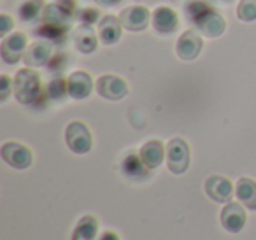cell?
Instances as JSON below:
<instances>
[{
	"label": "cell",
	"instance_id": "cell-1",
	"mask_svg": "<svg viewBox=\"0 0 256 240\" xmlns=\"http://www.w3.org/2000/svg\"><path fill=\"white\" fill-rule=\"evenodd\" d=\"M14 86L12 92L20 104L23 106H36L37 100L42 96V84H40V78L34 68L26 67L18 70L14 78Z\"/></svg>",
	"mask_w": 256,
	"mask_h": 240
},
{
	"label": "cell",
	"instance_id": "cell-24",
	"mask_svg": "<svg viewBox=\"0 0 256 240\" xmlns=\"http://www.w3.org/2000/svg\"><path fill=\"white\" fill-rule=\"evenodd\" d=\"M237 18L240 22H254L256 20V0H240L237 6Z\"/></svg>",
	"mask_w": 256,
	"mask_h": 240
},
{
	"label": "cell",
	"instance_id": "cell-4",
	"mask_svg": "<svg viewBox=\"0 0 256 240\" xmlns=\"http://www.w3.org/2000/svg\"><path fill=\"white\" fill-rule=\"evenodd\" d=\"M65 142H67L68 149L76 154H86L93 144L88 126L81 121H72L65 128Z\"/></svg>",
	"mask_w": 256,
	"mask_h": 240
},
{
	"label": "cell",
	"instance_id": "cell-22",
	"mask_svg": "<svg viewBox=\"0 0 256 240\" xmlns=\"http://www.w3.org/2000/svg\"><path fill=\"white\" fill-rule=\"evenodd\" d=\"M44 9V0H26L20 8V20L25 23H36L42 20Z\"/></svg>",
	"mask_w": 256,
	"mask_h": 240
},
{
	"label": "cell",
	"instance_id": "cell-28",
	"mask_svg": "<svg viewBox=\"0 0 256 240\" xmlns=\"http://www.w3.org/2000/svg\"><path fill=\"white\" fill-rule=\"evenodd\" d=\"M12 28V18L8 14H0V36L6 37V34Z\"/></svg>",
	"mask_w": 256,
	"mask_h": 240
},
{
	"label": "cell",
	"instance_id": "cell-6",
	"mask_svg": "<svg viewBox=\"0 0 256 240\" xmlns=\"http://www.w3.org/2000/svg\"><path fill=\"white\" fill-rule=\"evenodd\" d=\"M25 51H26V36L22 32H14L2 40L0 56H2L4 64L14 65L25 56Z\"/></svg>",
	"mask_w": 256,
	"mask_h": 240
},
{
	"label": "cell",
	"instance_id": "cell-30",
	"mask_svg": "<svg viewBox=\"0 0 256 240\" xmlns=\"http://www.w3.org/2000/svg\"><path fill=\"white\" fill-rule=\"evenodd\" d=\"M100 6H106V8H110V6H118L121 0H96Z\"/></svg>",
	"mask_w": 256,
	"mask_h": 240
},
{
	"label": "cell",
	"instance_id": "cell-5",
	"mask_svg": "<svg viewBox=\"0 0 256 240\" xmlns=\"http://www.w3.org/2000/svg\"><path fill=\"white\" fill-rule=\"evenodd\" d=\"M74 12H76L74 0H56L53 4L46 6L42 14V23L68 26V22L74 18Z\"/></svg>",
	"mask_w": 256,
	"mask_h": 240
},
{
	"label": "cell",
	"instance_id": "cell-13",
	"mask_svg": "<svg viewBox=\"0 0 256 240\" xmlns=\"http://www.w3.org/2000/svg\"><path fill=\"white\" fill-rule=\"evenodd\" d=\"M67 90L68 96L74 100H84L90 96L93 90V79L88 72L84 70H76L68 76L67 79Z\"/></svg>",
	"mask_w": 256,
	"mask_h": 240
},
{
	"label": "cell",
	"instance_id": "cell-27",
	"mask_svg": "<svg viewBox=\"0 0 256 240\" xmlns=\"http://www.w3.org/2000/svg\"><path fill=\"white\" fill-rule=\"evenodd\" d=\"M76 16L81 22V25H93L98 20V12L95 9H81Z\"/></svg>",
	"mask_w": 256,
	"mask_h": 240
},
{
	"label": "cell",
	"instance_id": "cell-18",
	"mask_svg": "<svg viewBox=\"0 0 256 240\" xmlns=\"http://www.w3.org/2000/svg\"><path fill=\"white\" fill-rule=\"evenodd\" d=\"M139 154H140V158H142V162L153 170V168H158V166L164 163L167 149H165L162 140H148L146 144L140 148Z\"/></svg>",
	"mask_w": 256,
	"mask_h": 240
},
{
	"label": "cell",
	"instance_id": "cell-20",
	"mask_svg": "<svg viewBox=\"0 0 256 240\" xmlns=\"http://www.w3.org/2000/svg\"><path fill=\"white\" fill-rule=\"evenodd\" d=\"M235 194L244 207H248L249 210H256V180L249 179V177L238 179L237 186H235Z\"/></svg>",
	"mask_w": 256,
	"mask_h": 240
},
{
	"label": "cell",
	"instance_id": "cell-12",
	"mask_svg": "<svg viewBox=\"0 0 256 240\" xmlns=\"http://www.w3.org/2000/svg\"><path fill=\"white\" fill-rule=\"evenodd\" d=\"M151 22H153V26L158 34L162 36H170L178 30L179 25V18L178 12L174 11L168 6H160V8L154 9L153 16H151Z\"/></svg>",
	"mask_w": 256,
	"mask_h": 240
},
{
	"label": "cell",
	"instance_id": "cell-8",
	"mask_svg": "<svg viewBox=\"0 0 256 240\" xmlns=\"http://www.w3.org/2000/svg\"><path fill=\"white\" fill-rule=\"evenodd\" d=\"M96 93L106 100H121L128 95V84L121 78L112 74H104L95 84Z\"/></svg>",
	"mask_w": 256,
	"mask_h": 240
},
{
	"label": "cell",
	"instance_id": "cell-3",
	"mask_svg": "<svg viewBox=\"0 0 256 240\" xmlns=\"http://www.w3.org/2000/svg\"><path fill=\"white\" fill-rule=\"evenodd\" d=\"M196 28L200 30V34H204L206 37L210 39H216V37L223 36L224 30H226V22L218 11H214L210 6H207L202 12L195 18V22L192 23Z\"/></svg>",
	"mask_w": 256,
	"mask_h": 240
},
{
	"label": "cell",
	"instance_id": "cell-17",
	"mask_svg": "<svg viewBox=\"0 0 256 240\" xmlns=\"http://www.w3.org/2000/svg\"><path fill=\"white\" fill-rule=\"evenodd\" d=\"M121 25L120 18L116 16H104L98 23V37H100V42L106 44V46H112L120 40L121 37Z\"/></svg>",
	"mask_w": 256,
	"mask_h": 240
},
{
	"label": "cell",
	"instance_id": "cell-14",
	"mask_svg": "<svg viewBox=\"0 0 256 240\" xmlns=\"http://www.w3.org/2000/svg\"><path fill=\"white\" fill-rule=\"evenodd\" d=\"M246 224V210L240 204L226 202L221 210V226L230 233H238Z\"/></svg>",
	"mask_w": 256,
	"mask_h": 240
},
{
	"label": "cell",
	"instance_id": "cell-21",
	"mask_svg": "<svg viewBox=\"0 0 256 240\" xmlns=\"http://www.w3.org/2000/svg\"><path fill=\"white\" fill-rule=\"evenodd\" d=\"M98 232V221L93 216H82L72 233V240H95Z\"/></svg>",
	"mask_w": 256,
	"mask_h": 240
},
{
	"label": "cell",
	"instance_id": "cell-29",
	"mask_svg": "<svg viewBox=\"0 0 256 240\" xmlns=\"http://www.w3.org/2000/svg\"><path fill=\"white\" fill-rule=\"evenodd\" d=\"M98 240H120V236H118L114 232H104Z\"/></svg>",
	"mask_w": 256,
	"mask_h": 240
},
{
	"label": "cell",
	"instance_id": "cell-26",
	"mask_svg": "<svg viewBox=\"0 0 256 240\" xmlns=\"http://www.w3.org/2000/svg\"><path fill=\"white\" fill-rule=\"evenodd\" d=\"M14 86V82L9 79V76L2 74L0 76V102H6L11 95V90Z\"/></svg>",
	"mask_w": 256,
	"mask_h": 240
},
{
	"label": "cell",
	"instance_id": "cell-7",
	"mask_svg": "<svg viewBox=\"0 0 256 240\" xmlns=\"http://www.w3.org/2000/svg\"><path fill=\"white\" fill-rule=\"evenodd\" d=\"M0 152H2V160L12 168L25 170L32 165V151L20 142H6Z\"/></svg>",
	"mask_w": 256,
	"mask_h": 240
},
{
	"label": "cell",
	"instance_id": "cell-15",
	"mask_svg": "<svg viewBox=\"0 0 256 240\" xmlns=\"http://www.w3.org/2000/svg\"><path fill=\"white\" fill-rule=\"evenodd\" d=\"M206 193L218 204H224V202H230L234 194V184L223 176H212L206 180Z\"/></svg>",
	"mask_w": 256,
	"mask_h": 240
},
{
	"label": "cell",
	"instance_id": "cell-23",
	"mask_svg": "<svg viewBox=\"0 0 256 240\" xmlns=\"http://www.w3.org/2000/svg\"><path fill=\"white\" fill-rule=\"evenodd\" d=\"M67 32H68V26H64V25H50V23H42L39 28L36 30V34L42 39L50 40V42H58L62 44L67 37Z\"/></svg>",
	"mask_w": 256,
	"mask_h": 240
},
{
	"label": "cell",
	"instance_id": "cell-16",
	"mask_svg": "<svg viewBox=\"0 0 256 240\" xmlns=\"http://www.w3.org/2000/svg\"><path fill=\"white\" fill-rule=\"evenodd\" d=\"M121 170H123V174L128 179L132 180H146L151 176V168L142 162L140 154H136V152L128 154L121 162Z\"/></svg>",
	"mask_w": 256,
	"mask_h": 240
},
{
	"label": "cell",
	"instance_id": "cell-9",
	"mask_svg": "<svg viewBox=\"0 0 256 240\" xmlns=\"http://www.w3.org/2000/svg\"><path fill=\"white\" fill-rule=\"evenodd\" d=\"M51 58H53V42L40 39L26 48L23 62H25L26 67H44V65L50 64Z\"/></svg>",
	"mask_w": 256,
	"mask_h": 240
},
{
	"label": "cell",
	"instance_id": "cell-11",
	"mask_svg": "<svg viewBox=\"0 0 256 240\" xmlns=\"http://www.w3.org/2000/svg\"><path fill=\"white\" fill-rule=\"evenodd\" d=\"M151 20V14L148 11V8L144 6H130L124 11H121L120 22L123 25V28L130 30V32H140L148 26Z\"/></svg>",
	"mask_w": 256,
	"mask_h": 240
},
{
	"label": "cell",
	"instance_id": "cell-19",
	"mask_svg": "<svg viewBox=\"0 0 256 240\" xmlns=\"http://www.w3.org/2000/svg\"><path fill=\"white\" fill-rule=\"evenodd\" d=\"M74 44L81 53L90 54L96 50V36L93 32L92 25H79L72 34Z\"/></svg>",
	"mask_w": 256,
	"mask_h": 240
},
{
	"label": "cell",
	"instance_id": "cell-31",
	"mask_svg": "<svg viewBox=\"0 0 256 240\" xmlns=\"http://www.w3.org/2000/svg\"><path fill=\"white\" fill-rule=\"evenodd\" d=\"M212 2H218V4H230L232 0H212Z\"/></svg>",
	"mask_w": 256,
	"mask_h": 240
},
{
	"label": "cell",
	"instance_id": "cell-10",
	"mask_svg": "<svg viewBox=\"0 0 256 240\" xmlns=\"http://www.w3.org/2000/svg\"><path fill=\"white\" fill-rule=\"evenodd\" d=\"M202 48H204V40H202V37H200V34L195 32V30H186V32L179 37L178 44H176V53H178V56L181 58V60L192 62L198 56Z\"/></svg>",
	"mask_w": 256,
	"mask_h": 240
},
{
	"label": "cell",
	"instance_id": "cell-2",
	"mask_svg": "<svg viewBox=\"0 0 256 240\" xmlns=\"http://www.w3.org/2000/svg\"><path fill=\"white\" fill-rule=\"evenodd\" d=\"M167 166L172 174L181 176L190 166V146L184 138L176 137L167 146Z\"/></svg>",
	"mask_w": 256,
	"mask_h": 240
},
{
	"label": "cell",
	"instance_id": "cell-25",
	"mask_svg": "<svg viewBox=\"0 0 256 240\" xmlns=\"http://www.w3.org/2000/svg\"><path fill=\"white\" fill-rule=\"evenodd\" d=\"M48 98L51 100H64L65 96L68 95V90H67V81L62 78L58 79H53V81L50 82V86H48Z\"/></svg>",
	"mask_w": 256,
	"mask_h": 240
}]
</instances>
